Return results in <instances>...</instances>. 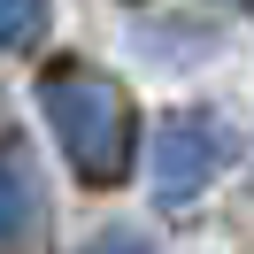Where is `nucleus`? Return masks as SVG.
<instances>
[{
    "label": "nucleus",
    "instance_id": "nucleus-3",
    "mask_svg": "<svg viewBox=\"0 0 254 254\" xmlns=\"http://www.w3.org/2000/svg\"><path fill=\"white\" fill-rule=\"evenodd\" d=\"M39 216H47V200H39V162L23 139H0V254H16L39 239Z\"/></svg>",
    "mask_w": 254,
    "mask_h": 254
},
{
    "label": "nucleus",
    "instance_id": "nucleus-4",
    "mask_svg": "<svg viewBox=\"0 0 254 254\" xmlns=\"http://www.w3.org/2000/svg\"><path fill=\"white\" fill-rule=\"evenodd\" d=\"M47 31H54V0H0V47L8 54H31Z\"/></svg>",
    "mask_w": 254,
    "mask_h": 254
},
{
    "label": "nucleus",
    "instance_id": "nucleus-2",
    "mask_svg": "<svg viewBox=\"0 0 254 254\" xmlns=\"http://www.w3.org/2000/svg\"><path fill=\"white\" fill-rule=\"evenodd\" d=\"M231 154H239V139H231V124H223L216 108L162 116L154 154H146V170H154V177H146V185H154V208H192L223 170H231Z\"/></svg>",
    "mask_w": 254,
    "mask_h": 254
},
{
    "label": "nucleus",
    "instance_id": "nucleus-5",
    "mask_svg": "<svg viewBox=\"0 0 254 254\" xmlns=\"http://www.w3.org/2000/svg\"><path fill=\"white\" fill-rule=\"evenodd\" d=\"M93 254H154V247H146L139 231H124V223H116V231H100V239H93Z\"/></svg>",
    "mask_w": 254,
    "mask_h": 254
},
{
    "label": "nucleus",
    "instance_id": "nucleus-1",
    "mask_svg": "<svg viewBox=\"0 0 254 254\" xmlns=\"http://www.w3.org/2000/svg\"><path fill=\"white\" fill-rule=\"evenodd\" d=\"M39 116H47V131L62 139L69 170L85 177V185H124L131 162H139V124H131V100L116 77H100V69L85 62H62L39 77Z\"/></svg>",
    "mask_w": 254,
    "mask_h": 254
}]
</instances>
